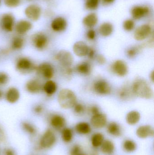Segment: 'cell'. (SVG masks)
<instances>
[{"label": "cell", "instance_id": "cell-27", "mask_svg": "<svg viewBox=\"0 0 154 155\" xmlns=\"http://www.w3.org/2000/svg\"><path fill=\"white\" fill-rule=\"evenodd\" d=\"M98 17L95 13H90L86 15L83 20V23L86 27H94L97 23Z\"/></svg>", "mask_w": 154, "mask_h": 155}, {"label": "cell", "instance_id": "cell-1", "mask_svg": "<svg viewBox=\"0 0 154 155\" xmlns=\"http://www.w3.org/2000/svg\"><path fill=\"white\" fill-rule=\"evenodd\" d=\"M132 88L134 94L141 98L151 99L153 96V92L150 84L142 78L136 79Z\"/></svg>", "mask_w": 154, "mask_h": 155}, {"label": "cell", "instance_id": "cell-51", "mask_svg": "<svg viewBox=\"0 0 154 155\" xmlns=\"http://www.w3.org/2000/svg\"><path fill=\"white\" fill-rule=\"evenodd\" d=\"M150 79L152 82H154V71L152 72L150 74Z\"/></svg>", "mask_w": 154, "mask_h": 155}, {"label": "cell", "instance_id": "cell-43", "mask_svg": "<svg viewBox=\"0 0 154 155\" xmlns=\"http://www.w3.org/2000/svg\"><path fill=\"white\" fill-rule=\"evenodd\" d=\"M74 108V112L77 114H81L83 113L84 111V107L83 105L80 104H77L73 107Z\"/></svg>", "mask_w": 154, "mask_h": 155}, {"label": "cell", "instance_id": "cell-47", "mask_svg": "<svg viewBox=\"0 0 154 155\" xmlns=\"http://www.w3.org/2000/svg\"><path fill=\"white\" fill-rule=\"evenodd\" d=\"M87 55H88L89 58H90V59H92V58H94L95 55V51L94 49L89 47Z\"/></svg>", "mask_w": 154, "mask_h": 155}, {"label": "cell", "instance_id": "cell-26", "mask_svg": "<svg viewBox=\"0 0 154 155\" xmlns=\"http://www.w3.org/2000/svg\"><path fill=\"white\" fill-rule=\"evenodd\" d=\"M107 131L109 134L118 137L122 134V129L119 124L116 122H111L107 126Z\"/></svg>", "mask_w": 154, "mask_h": 155}, {"label": "cell", "instance_id": "cell-53", "mask_svg": "<svg viewBox=\"0 0 154 155\" xmlns=\"http://www.w3.org/2000/svg\"><path fill=\"white\" fill-rule=\"evenodd\" d=\"M80 155H83V154H80Z\"/></svg>", "mask_w": 154, "mask_h": 155}, {"label": "cell", "instance_id": "cell-21", "mask_svg": "<svg viewBox=\"0 0 154 155\" xmlns=\"http://www.w3.org/2000/svg\"><path fill=\"white\" fill-rule=\"evenodd\" d=\"M89 47L83 41H79L74 44L73 51L75 54L79 57H84L87 54Z\"/></svg>", "mask_w": 154, "mask_h": 155}, {"label": "cell", "instance_id": "cell-7", "mask_svg": "<svg viewBox=\"0 0 154 155\" xmlns=\"http://www.w3.org/2000/svg\"><path fill=\"white\" fill-rule=\"evenodd\" d=\"M57 138L54 132L48 129L43 133L39 141V146L43 149L51 148L56 142Z\"/></svg>", "mask_w": 154, "mask_h": 155}, {"label": "cell", "instance_id": "cell-19", "mask_svg": "<svg viewBox=\"0 0 154 155\" xmlns=\"http://www.w3.org/2000/svg\"><path fill=\"white\" fill-rule=\"evenodd\" d=\"M67 22L62 17L54 18L51 24V27L54 31L60 32L64 31L67 28Z\"/></svg>", "mask_w": 154, "mask_h": 155}, {"label": "cell", "instance_id": "cell-45", "mask_svg": "<svg viewBox=\"0 0 154 155\" xmlns=\"http://www.w3.org/2000/svg\"><path fill=\"white\" fill-rule=\"evenodd\" d=\"M87 36L90 40H93L95 39L96 36V33L94 30H90L87 33Z\"/></svg>", "mask_w": 154, "mask_h": 155}, {"label": "cell", "instance_id": "cell-38", "mask_svg": "<svg viewBox=\"0 0 154 155\" xmlns=\"http://www.w3.org/2000/svg\"><path fill=\"white\" fill-rule=\"evenodd\" d=\"M141 49H142V47L138 46L131 47L127 50V54L130 58H133L136 55H137V54L139 52Z\"/></svg>", "mask_w": 154, "mask_h": 155}, {"label": "cell", "instance_id": "cell-2", "mask_svg": "<svg viewBox=\"0 0 154 155\" xmlns=\"http://www.w3.org/2000/svg\"><path fill=\"white\" fill-rule=\"evenodd\" d=\"M37 64L33 60L26 56H19L15 61V70L22 74H29L35 72Z\"/></svg>", "mask_w": 154, "mask_h": 155}, {"label": "cell", "instance_id": "cell-15", "mask_svg": "<svg viewBox=\"0 0 154 155\" xmlns=\"http://www.w3.org/2000/svg\"><path fill=\"white\" fill-rule=\"evenodd\" d=\"M107 122L106 116L105 114L99 113L92 116L90 119V124L93 127L97 129L103 128Z\"/></svg>", "mask_w": 154, "mask_h": 155}, {"label": "cell", "instance_id": "cell-33", "mask_svg": "<svg viewBox=\"0 0 154 155\" xmlns=\"http://www.w3.org/2000/svg\"><path fill=\"white\" fill-rule=\"evenodd\" d=\"M137 146L135 142L133 140L127 139L125 140L123 143V148L125 152L133 153L137 149Z\"/></svg>", "mask_w": 154, "mask_h": 155}, {"label": "cell", "instance_id": "cell-35", "mask_svg": "<svg viewBox=\"0 0 154 155\" xmlns=\"http://www.w3.org/2000/svg\"><path fill=\"white\" fill-rule=\"evenodd\" d=\"M133 93L132 89L131 90L128 87H124L119 91V96L121 99L126 100L130 98V97L132 96L131 94Z\"/></svg>", "mask_w": 154, "mask_h": 155}, {"label": "cell", "instance_id": "cell-24", "mask_svg": "<svg viewBox=\"0 0 154 155\" xmlns=\"http://www.w3.org/2000/svg\"><path fill=\"white\" fill-rule=\"evenodd\" d=\"M100 147L101 152L105 155L113 154L115 152V144L109 140H104Z\"/></svg>", "mask_w": 154, "mask_h": 155}, {"label": "cell", "instance_id": "cell-6", "mask_svg": "<svg viewBox=\"0 0 154 155\" xmlns=\"http://www.w3.org/2000/svg\"><path fill=\"white\" fill-rule=\"evenodd\" d=\"M43 84L39 78H33L27 81L24 88L26 92L31 94H38L42 92Z\"/></svg>", "mask_w": 154, "mask_h": 155}, {"label": "cell", "instance_id": "cell-28", "mask_svg": "<svg viewBox=\"0 0 154 155\" xmlns=\"http://www.w3.org/2000/svg\"><path fill=\"white\" fill-rule=\"evenodd\" d=\"M114 28L110 23L105 22L101 25L99 29V34L104 37H107L112 34Z\"/></svg>", "mask_w": 154, "mask_h": 155}, {"label": "cell", "instance_id": "cell-18", "mask_svg": "<svg viewBox=\"0 0 154 155\" xmlns=\"http://www.w3.org/2000/svg\"><path fill=\"white\" fill-rule=\"evenodd\" d=\"M25 44V40L22 35H15L11 40L10 50L15 51H20L24 48Z\"/></svg>", "mask_w": 154, "mask_h": 155}, {"label": "cell", "instance_id": "cell-50", "mask_svg": "<svg viewBox=\"0 0 154 155\" xmlns=\"http://www.w3.org/2000/svg\"><path fill=\"white\" fill-rule=\"evenodd\" d=\"M103 1L106 3L110 4L114 2L115 0H103Z\"/></svg>", "mask_w": 154, "mask_h": 155}, {"label": "cell", "instance_id": "cell-23", "mask_svg": "<svg viewBox=\"0 0 154 155\" xmlns=\"http://www.w3.org/2000/svg\"><path fill=\"white\" fill-rule=\"evenodd\" d=\"M57 84L53 80L50 79L43 83L42 92L47 96H52L55 94L57 90Z\"/></svg>", "mask_w": 154, "mask_h": 155}, {"label": "cell", "instance_id": "cell-48", "mask_svg": "<svg viewBox=\"0 0 154 155\" xmlns=\"http://www.w3.org/2000/svg\"><path fill=\"white\" fill-rule=\"evenodd\" d=\"M4 155H15V154L13 150L8 148L5 151Z\"/></svg>", "mask_w": 154, "mask_h": 155}, {"label": "cell", "instance_id": "cell-9", "mask_svg": "<svg viewBox=\"0 0 154 155\" xmlns=\"http://www.w3.org/2000/svg\"><path fill=\"white\" fill-rule=\"evenodd\" d=\"M55 60L63 67H69L72 65L74 61L73 56L68 51L61 50L55 56Z\"/></svg>", "mask_w": 154, "mask_h": 155}, {"label": "cell", "instance_id": "cell-52", "mask_svg": "<svg viewBox=\"0 0 154 155\" xmlns=\"http://www.w3.org/2000/svg\"><path fill=\"white\" fill-rule=\"evenodd\" d=\"M1 0H0V4H1Z\"/></svg>", "mask_w": 154, "mask_h": 155}, {"label": "cell", "instance_id": "cell-30", "mask_svg": "<svg viewBox=\"0 0 154 155\" xmlns=\"http://www.w3.org/2000/svg\"><path fill=\"white\" fill-rule=\"evenodd\" d=\"M75 129L78 134L82 135L88 134L91 131V127L89 124L86 122H80L77 124Z\"/></svg>", "mask_w": 154, "mask_h": 155}, {"label": "cell", "instance_id": "cell-10", "mask_svg": "<svg viewBox=\"0 0 154 155\" xmlns=\"http://www.w3.org/2000/svg\"><path fill=\"white\" fill-rule=\"evenodd\" d=\"M15 18L10 13L4 14L1 20V26L2 29L6 32H11L14 30Z\"/></svg>", "mask_w": 154, "mask_h": 155}, {"label": "cell", "instance_id": "cell-8", "mask_svg": "<svg viewBox=\"0 0 154 155\" xmlns=\"http://www.w3.org/2000/svg\"><path fill=\"white\" fill-rule=\"evenodd\" d=\"M42 9L40 6L36 4H31L26 7L24 14L30 21H36L40 18L42 15Z\"/></svg>", "mask_w": 154, "mask_h": 155}, {"label": "cell", "instance_id": "cell-42", "mask_svg": "<svg viewBox=\"0 0 154 155\" xmlns=\"http://www.w3.org/2000/svg\"><path fill=\"white\" fill-rule=\"evenodd\" d=\"M81 147L78 145L73 146L70 152V155H80L81 154Z\"/></svg>", "mask_w": 154, "mask_h": 155}, {"label": "cell", "instance_id": "cell-49", "mask_svg": "<svg viewBox=\"0 0 154 155\" xmlns=\"http://www.w3.org/2000/svg\"><path fill=\"white\" fill-rule=\"evenodd\" d=\"M5 92L0 87V100L4 98Z\"/></svg>", "mask_w": 154, "mask_h": 155}, {"label": "cell", "instance_id": "cell-25", "mask_svg": "<svg viewBox=\"0 0 154 155\" xmlns=\"http://www.w3.org/2000/svg\"><path fill=\"white\" fill-rule=\"evenodd\" d=\"M141 115L137 111H132L127 114L126 117L127 123L130 125H134L140 121Z\"/></svg>", "mask_w": 154, "mask_h": 155}, {"label": "cell", "instance_id": "cell-41", "mask_svg": "<svg viewBox=\"0 0 154 155\" xmlns=\"http://www.w3.org/2000/svg\"><path fill=\"white\" fill-rule=\"evenodd\" d=\"M134 22L131 19L126 20L123 23V27L125 31H130L134 28Z\"/></svg>", "mask_w": 154, "mask_h": 155}, {"label": "cell", "instance_id": "cell-13", "mask_svg": "<svg viewBox=\"0 0 154 155\" xmlns=\"http://www.w3.org/2000/svg\"><path fill=\"white\" fill-rule=\"evenodd\" d=\"M152 32V28L147 24L143 25L138 27L135 31L134 37L137 41H142L149 37Z\"/></svg>", "mask_w": 154, "mask_h": 155}, {"label": "cell", "instance_id": "cell-14", "mask_svg": "<svg viewBox=\"0 0 154 155\" xmlns=\"http://www.w3.org/2000/svg\"><path fill=\"white\" fill-rule=\"evenodd\" d=\"M94 91L99 94L108 95L111 92L110 85L107 81L104 80H98L95 82L93 85Z\"/></svg>", "mask_w": 154, "mask_h": 155}, {"label": "cell", "instance_id": "cell-36", "mask_svg": "<svg viewBox=\"0 0 154 155\" xmlns=\"http://www.w3.org/2000/svg\"><path fill=\"white\" fill-rule=\"evenodd\" d=\"M10 76L7 73L0 71V87L6 85L10 82Z\"/></svg>", "mask_w": 154, "mask_h": 155}, {"label": "cell", "instance_id": "cell-46", "mask_svg": "<svg viewBox=\"0 0 154 155\" xmlns=\"http://www.w3.org/2000/svg\"><path fill=\"white\" fill-rule=\"evenodd\" d=\"M90 112L93 115L100 113L99 112V108L97 107L96 106H93L91 107H90Z\"/></svg>", "mask_w": 154, "mask_h": 155}, {"label": "cell", "instance_id": "cell-34", "mask_svg": "<svg viewBox=\"0 0 154 155\" xmlns=\"http://www.w3.org/2000/svg\"><path fill=\"white\" fill-rule=\"evenodd\" d=\"M61 138L63 142L69 143L72 141L73 138V133L69 128H64L61 132Z\"/></svg>", "mask_w": 154, "mask_h": 155}, {"label": "cell", "instance_id": "cell-11", "mask_svg": "<svg viewBox=\"0 0 154 155\" xmlns=\"http://www.w3.org/2000/svg\"><path fill=\"white\" fill-rule=\"evenodd\" d=\"M20 98V93L17 87L11 86L7 88L5 92L4 98L5 101L11 104H16Z\"/></svg>", "mask_w": 154, "mask_h": 155}, {"label": "cell", "instance_id": "cell-29", "mask_svg": "<svg viewBox=\"0 0 154 155\" xmlns=\"http://www.w3.org/2000/svg\"><path fill=\"white\" fill-rule=\"evenodd\" d=\"M21 125L23 130L30 135H35L37 133V128L34 125L30 122L23 121L22 122Z\"/></svg>", "mask_w": 154, "mask_h": 155}, {"label": "cell", "instance_id": "cell-12", "mask_svg": "<svg viewBox=\"0 0 154 155\" xmlns=\"http://www.w3.org/2000/svg\"><path fill=\"white\" fill-rule=\"evenodd\" d=\"M32 27L33 25L30 21L21 20L15 23L14 30L17 35L22 36L29 32Z\"/></svg>", "mask_w": 154, "mask_h": 155}, {"label": "cell", "instance_id": "cell-32", "mask_svg": "<svg viewBox=\"0 0 154 155\" xmlns=\"http://www.w3.org/2000/svg\"><path fill=\"white\" fill-rule=\"evenodd\" d=\"M104 140V136L100 133H96L91 137V144L95 147L101 146Z\"/></svg>", "mask_w": 154, "mask_h": 155}, {"label": "cell", "instance_id": "cell-44", "mask_svg": "<svg viewBox=\"0 0 154 155\" xmlns=\"http://www.w3.org/2000/svg\"><path fill=\"white\" fill-rule=\"evenodd\" d=\"M96 60L98 63L100 64H104L106 63V59L102 54H99L96 56Z\"/></svg>", "mask_w": 154, "mask_h": 155}, {"label": "cell", "instance_id": "cell-22", "mask_svg": "<svg viewBox=\"0 0 154 155\" xmlns=\"http://www.w3.org/2000/svg\"><path fill=\"white\" fill-rule=\"evenodd\" d=\"M150 10L147 6H135L132 8L131 14L135 20H139L149 14Z\"/></svg>", "mask_w": 154, "mask_h": 155}, {"label": "cell", "instance_id": "cell-17", "mask_svg": "<svg viewBox=\"0 0 154 155\" xmlns=\"http://www.w3.org/2000/svg\"><path fill=\"white\" fill-rule=\"evenodd\" d=\"M136 134L139 138L141 139L153 137L154 135L153 128L148 125L141 126L137 129Z\"/></svg>", "mask_w": 154, "mask_h": 155}, {"label": "cell", "instance_id": "cell-16", "mask_svg": "<svg viewBox=\"0 0 154 155\" xmlns=\"http://www.w3.org/2000/svg\"><path fill=\"white\" fill-rule=\"evenodd\" d=\"M112 70L116 74L120 77H124L128 73L127 65L121 60H117L113 63Z\"/></svg>", "mask_w": 154, "mask_h": 155}, {"label": "cell", "instance_id": "cell-3", "mask_svg": "<svg viewBox=\"0 0 154 155\" xmlns=\"http://www.w3.org/2000/svg\"><path fill=\"white\" fill-rule=\"evenodd\" d=\"M58 101L61 107L64 109H70L77 103V96L72 90L63 88L58 94Z\"/></svg>", "mask_w": 154, "mask_h": 155}, {"label": "cell", "instance_id": "cell-39", "mask_svg": "<svg viewBox=\"0 0 154 155\" xmlns=\"http://www.w3.org/2000/svg\"><path fill=\"white\" fill-rule=\"evenodd\" d=\"M33 112L37 115H41L44 111V107L40 103H37L33 106L32 107Z\"/></svg>", "mask_w": 154, "mask_h": 155}, {"label": "cell", "instance_id": "cell-37", "mask_svg": "<svg viewBox=\"0 0 154 155\" xmlns=\"http://www.w3.org/2000/svg\"><path fill=\"white\" fill-rule=\"evenodd\" d=\"M99 3V0H86L85 7L88 10H96L98 7Z\"/></svg>", "mask_w": 154, "mask_h": 155}, {"label": "cell", "instance_id": "cell-20", "mask_svg": "<svg viewBox=\"0 0 154 155\" xmlns=\"http://www.w3.org/2000/svg\"><path fill=\"white\" fill-rule=\"evenodd\" d=\"M49 123L53 128L59 130L65 126L66 120L61 115L55 114L52 115L50 117Z\"/></svg>", "mask_w": 154, "mask_h": 155}, {"label": "cell", "instance_id": "cell-4", "mask_svg": "<svg viewBox=\"0 0 154 155\" xmlns=\"http://www.w3.org/2000/svg\"><path fill=\"white\" fill-rule=\"evenodd\" d=\"M31 42L34 49L39 51H42L48 47L49 39L48 36L44 33L39 32L32 35Z\"/></svg>", "mask_w": 154, "mask_h": 155}, {"label": "cell", "instance_id": "cell-40", "mask_svg": "<svg viewBox=\"0 0 154 155\" xmlns=\"http://www.w3.org/2000/svg\"><path fill=\"white\" fill-rule=\"evenodd\" d=\"M5 5L9 8H15L20 4L21 0H4Z\"/></svg>", "mask_w": 154, "mask_h": 155}, {"label": "cell", "instance_id": "cell-31", "mask_svg": "<svg viewBox=\"0 0 154 155\" xmlns=\"http://www.w3.org/2000/svg\"><path fill=\"white\" fill-rule=\"evenodd\" d=\"M77 71L79 73L82 75H88L91 72V66L88 63L83 62L78 64Z\"/></svg>", "mask_w": 154, "mask_h": 155}, {"label": "cell", "instance_id": "cell-54", "mask_svg": "<svg viewBox=\"0 0 154 155\" xmlns=\"http://www.w3.org/2000/svg\"><path fill=\"white\" fill-rule=\"evenodd\" d=\"M0 131H1V130H0Z\"/></svg>", "mask_w": 154, "mask_h": 155}, {"label": "cell", "instance_id": "cell-5", "mask_svg": "<svg viewBox=\"0 0 154 155\" xmlns=\"http://www.w3.org/2000/svg\"><path fill=\"white\" fill-rule=\"evenodd\" d=\"M35 73L39 77L47 80H50L54 76V69L49 63L43 62L37 64Z\"/></svg>", "mask_w": 154, "mask_h": 155}]
</instances>
